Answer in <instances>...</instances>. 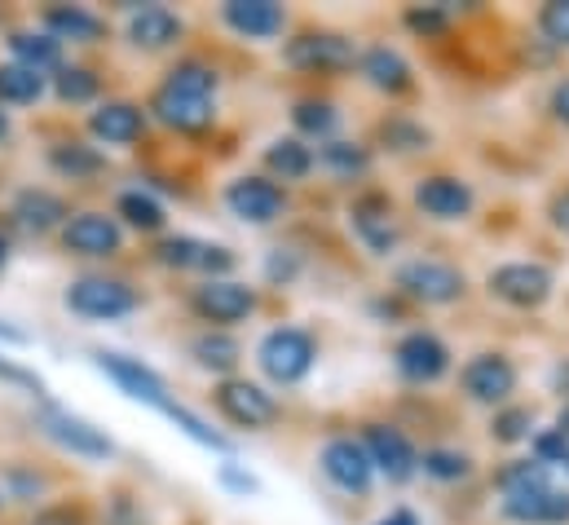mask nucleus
Returning a JSON list of instances; mask_svg holds the SVG:
<instances>
[{
    "label": "nucleus",
    "mask_w": 569,
    "mask_h": 525,
    "mask_svg": "<svg viewBox=\"0 0 569 525\" xmlns=\"http://www.w3.org/2000/svg\"><path fill=\"white\" fill-rule=\"evenodd\" d=\"M322 164H327L331 172H340V177H353V172H367L371 155H367V146H358V141H327V146H322Z\"/></svg>",
    "instance_id": "33"
},
{
    "label": "nucleus",
    "mask_w": 569,
    "mask_h": 525,
    "mask_svg": "<svg viewBox=\"0 0 569 525\" xmlns=\"http://www.w3.org/2000/svg\"><path fill=\"white\" fill-rule=\"evenodd\" d=\"M291 120H296V129L309 132V137H327V132L336 129V107L331 102H300L291 111Z\"/></svg>",
    "instance_id": "36"
},
{
    "label": "nucleus",
    "mask_w": 569,
    "mask_h": 525,
    "mask_svg": "<svg viewBox=\"0 0 569 525\" xmlns=\"http://www.w3.org/2000/svg\"><path fill=\"white\" fill-rule=\"evenodd\" d=\"M4 137H9V116L0 111V141H4Z\"/></svg>",
    "instance_id": "49"
},
{
    "label": "nucleus",
    "mask_w": 569,
    "mask_h": 525,
    "mask_svg": "<svg viewBox=\"0 0 569 525\" xmlns=\"http://www.w3.org/2000/svg\"><path fill=\"white\" fill-rule=\"evenodd\" d=\"M40 428H44L49 442H58L62 450H71L80 459H111V450H116L111 437L98 424H89V419H80L71 410H58V406L40 410Z\"/></svg>",
    "instance_id": "6"
},
{
    "label": "nucleus",
    "mask_w": 569,
    "mask_h": 525,
    "mask_svg": "<svg viewBox=\"0 0 569 525\" xmlns=\"http://www.w3.org/2000/svg\"><path fill=\"white\" fill-rule=\"evenodd\" d=\"M62 248L76 257H116L124 248V230L107 212H80L62 226Z\"/></svg>",
    "instance_id": "11"
},
{
    "label": "nucleus",
    "mask_w": 569,
    "mask_h": 525,
    "mask_svg": "<svg viewBox=\"0 0 569 525\" xmlns=\"http://www.w3.org/2000/svg\"><path fill=\"white\" fill-rule=\"evenodd\" d=\"M53 168L58 172H67V177H93L98 168H102V155L93 150V146H80V141H62V146H53Z\"/></svg>",
    "instance_id": "31"
},
{
    "label": "nucleus",
    "mask_w": 569,
    "mask_h": 525,
    "mask_svg": "<svg viewBox=\"0 0 569 525\" xmlns=\"http://www.w3.org/2000/svg\"><path fill=\"white\" fill-rule=\"evenodd\" d=\"M226 204H230L234 217H243V221H252V226H270V221L283 217L287 199H283V190H279L274 181H266V177H239V181H230Z\"/></svg>",
    "instance_id": "15"
},
{
    "label": "nucleus",
    "mask_w": 569,
    "mask_h": 525,
    "mask_svg": "<svg viewBox=\"0 0 569 525\" xmlns=\"http://www.w3.org/2000/svg\"><path fill=\"white\" fill-rule=\"evenodd\" d=\"M150 111L159 125L177 132H199L217 116V71L203 62H181L150 98Z\"/></svg>",
    "instance_id": "1"
},
{
    "label": "nucleus",
    "mask_w": 569,
    "mask_h": 525,
    "mask_svg": "<svg viewBox=\"0 0 569 525\" xmlns=\"http://www.w3.org/2000/svg\"><path fill=\"white\" fill-rule=\"evenodd\" d=\"M154 257L163 265H172V269H199V274H208V278H221V274L234 265L230 248H217V244H203V239H190V235L163 239V244L154 248Z\"/></svg>",
    "instance_id": "18"
},
{
    "label": "nucleus",
    "mask_w": 569,
    "mask_h": 525,
    "mask_svg": "<svg viewBox=\"0 0 569 525\" xmlns=\"http://www.w3.org/2000/svg\"><path fill=\"white\" fill-rule=\"evenodd\" d=\"M490 291L517 309H539L552 296V269L535 261H512L490 269Z\"/></svg>",
    "instance_id": "8"
},
{
    "label": "nucleus",
    "mask_w": 569,
    "mask_h": 525,
    "mask_svg": "<svg viewBox=\"0 0 569 525\" xmlns=\"http://www.w3.org/2000/svg\"><path fill=\"white\" fill-rule=\"evenodd\" d=\"M89 129H93L98 141H107V146H133L146 129V116L133 102H107V107H98L89 116Z\"/></svg>",
    "instance_id": "22"
},
{
    "label": "nucleus",
    "mask_w": 569,
    "mask_h": 525,
    "mask_svg": "<svg viewBox=\"0 0 569 525\" xmlns=\"http://www.w3.org/2000/svg\"><path fill=\"white\" fill-rule=\"evenodd\" d=\"M503 491V517L521 525H566L569 522V495L548 477V464L539 459H517L499 473Z\"/></svg>",
    "instance_id": "2"
},
{
    "label": "nucleus",
    "mask_w": 569,
    "mask_h": 525,
    "mask_svg": "<svg viewBox=\"0 0 569 525\" xmlns=\"http://www.w3.org/2000/svg\"><path fill=\"white\" fill-rule=\"evenodd\" d=\"M221 18L230 31L248 36V40H274L287 22L283 4H274V0H230L221 9Z\"/></svg>",
    "instance_id": "19"
},
{
    "label": "nucleus",
    "mask_w": 569,
    "mask_h": 525,
    "mask_svg": "<svg viewBox=\"0 0 569 525\" xmlns=\"http://www.w3.org/2000/svg\"><path fill=\"white\" fill-rule=\"evenodd\" d=\"M4 257H9V244H4V235H0V265H4Z\"/></svg>",
    "instance_id": "50"
},
{
    "label": "nucleus",
    "mask_w": 569,
    "mask_h": 525,
    "mask_svg": "<svg viewBox=\"0 0 569 525\" xmlns=\"http://www.w3.org/2000/svg\"><path fill=\"white\" fill-rule=\"evenodd\" d=\"M163 415H168V419H172L177 428H186V433H190V437H194L199 446H212V450H226V437H221V433H212V428H208V424H203V419H199L194 410H186V406H177V402H168V406H163Z\"/></svg>",
    "instance_id": "35"
},
{
    "label": "nucleus",
    "mask_w": 569,
    "mask_h": 525,
    "mask_svg": "<svg viewBox=\"0 0 569 525\" xmlns=\"http://www.w3.org/2000/svg\"><path fill=\"white\" fill-rule=\"evenodd\" d=\"M257 358H261V372H266L274 385H296V380H305V376L313 372L318 349H313V336H309V331H300V327H279V331H270V336L261 340Z\"/></svg>",
    "instance_id": "3"
},
{
    "label": "nucleus",
    "mask_w": 569,
    "mask_h": 525,
    "mask_svg": "<svg viewBox=\"0 0 569 525\" xmlns=\"http://www.w3.org/2000/svg\"><path fill=\"white\" fill-rule=\"evenodd\" d=\"M266 164H270V172H279L283 181H300V177L313 168V150H309L305 141H296V137H279V141L266 150Z\"/></svg>",
    "instance_id": "29"
},
{
    "label": "nucleus",
    "mask_w": 569,
    "mask_h": 525,
    "mask_svg": "<svg viewBox=\"0 0 569 525\" xmlns=\"http://www.w3.org/2000/svg\"><path fill=\"white\" fill-rule=\"evenodd\" d=\"M385 137L398 146V150H420L428 141L425 129H416V125H402V120H393V125H385Z\"/></svg>",
    "instance_id": "42"
},
{
    "label": "nucleus",
    "mask_w": 569,
    "mask_h": 525,
    "mask_svg": "<svg viewBox=\"0 0 569 525\" xmlns=\"http://www.w3.org/2000/svg\"><path fill=\"white\" fill-rule=\"evenodd\" d=\"M0 380H4V385H18V389H27V394H44V380H40L36 372H27V367H18V363H4V358H0Z\"/></svg>",
    "instance_id": "40"
},
{
    "label": "nucleus",
    "mask_w": 569,
    "mask_h": 525,
    "mask_svg": "<svg viewBox=\"0 0 569 525\" xmlns=\"http://www.w3.org/2000/svg\"><path fill=\"white\" fill-rule=\"evenodd\" d=\"M535 450H539V464H569V442L552 428V433H543L539 442H535Z\"/></svg>",
    "instance_id": "41"
},
{
    "label": "nucleus",
    "mask_w": 569,
    "mask_h": 525,
    "mask_svg": "<svg viewBox=\"0 0 569 525\" xmlns=\"http://www.w3.org/2000/svg\"><path fill=\"white\" fill-rule=\"evenodd\" d=\"M194 309L208 323H239V318H248L257 309V291L248 283H234V278H208L194 291Z\"/></svg>",
    "instance_id": "16"
},
{
    "label": "nucleus",
    "mask_w": 569,
    "mask_h": 525,
    "mask_svg": "<svg viewBox=\"0 0 569 525\" xmlns=\"http://www.w3.org/2000/svg\"><path fill=\"white\" fill-rule=\"evenodd\" d=\"M517 389V367L503 354H477L463 367V394L472 402H508Z\"/></svg>",
    "instance_id": "17"
},
{
    "label": "nucleus",
    "mask_w": 569,
    "mask_h": 525,
    "mask_svg": "<svg viewBox=\"0 0 569 525\" xmlns=\"http://www.w3.org/2000/svg\"><path fill=\"white\" fill-rule=\"evenodd\" d=\"M376 525H420V517H416L411 508H398V513H389L385 522H376Z\"/></svg>",
    "instance_id": "46"
},
{
    "label": "nucleus",
    "mask_w": 569,
    "mask_h": 525,
    "mask_svg": "<svg viewBox=\"0 0 569 525\" xmlns=\"http://www.w3.org/2000/svg\"><path fill=\"white\" fill-rule=\"evenodd\" d=\"M358 67H362V76H367L376 89H385V93H407V89H411V62H407L398 49H389V44L367 49V53L358 58Z\"/></svg>",
    "instance_id": "23"
},
{
    "label": "nucleus",
    "mask_w": 569,
    "mask_h": 525,
    "mask_svg": "<svg viewBox=\"0 0 569 525\" xmlns=\"http://www.w3.org/2000/svg\"><path fill=\"white\" fill-rule=\"evenodd\" d=\"M557 433L569 442V406H561V415H557Z\"/></svg>",
    "instance_id": "48"
},
{
    "label": "nucleus",
    "mask_w": 569,
    "mask_h": 525,
    "mask_svg": "<svg viewBox=\"0 0 569 525\" xmlns=\"http://www.w3.org/2000/svg\"><path fill=\"white\" fill-rule=\"evenodd\" d=\"M322 473L340 491H349V495H367L371 491V477H376L362 442H353V437H336V442L322 446Z\"/></svg>",
    "instance_id": "14"
},
{
    "label": "nucleus",
    "mask_w": 569,
    "mask_h": 525,
    "mask_svg": "<svg viewBox=\"0 0 569 525\" xmlns=\"http://www.w3.org/2000/svg\"><path fill=\"white\" fill-rule=\"evenodd\" d=\"M283 58L296 71H318V76H336V71H349L358 62L353 40H345L336 31H305L296 40H287Z\"/></svg>",
    "instance_id": "5"
},
{
    "label": "nucleus",
    "mask_w": 569,
    "mask_h": 525,
    "mask_svg": "<svg viewBox=\"0 0 569 525\" xmlns=\"http://www.w3.org/2000/svg\"><path fill=\"white\" fill-rule=\"evenodd\" d=\"M194 358H199V367H208V372H234V367H239V345H234L230 336H221V331H203V336L194 340Z\"/></svg>",
    "instance_id": "30"
},
{
    "label": "nucleus",
    "mask_w": 569,
    "mask_h": 525,
    "mask_svg": "<svg viewBox=\"0 0 569 525\" xmlns=\"http://www.w3.org/2000/svg\"><path fill=\"white\" fill-rule=\"evenodd\" d=\"M177 36H181V18L172 9H163V4H146L129 22V40L138 49H168Z\"/></svg>",
    "instance_id": "26"
},
{
    "label": "nucleus",
    "mask_w": 569,
    "mask_h": 525,
    "mask_svg": "<svg viewBox=\"0 0 569 525\" xmlns=\"http://www.w3.org/2000/svg\"><path fill=\"white\" fill-rule=\"evenodd\" d=\"M416 204L437 221H459L472 212V190L459 177H425L416 186Z\"/></svg>",
    "instance_id": "20"
},
{
    "label": "nucleus",
    "mask_w": 569,
    "mask_h": 525,
    "mask_svg": "<svg viewBox=\"0 0 569 525\" xmlns=\"http://www.w3.org/2000/svg\"><path fill=\"white\" fill-rule=\"evenodd\" d=\"M362 450H367L371 468L385 473L389 482H411V477L420 473V455H416V446H411L398 428H389V424H367V433H362Z\"/></svg>",
    "instance_id": "7"
},
{
    "label": "nucleus",
    "mask_w": 569,
    "mask_h": 525,
    "mask_svg": "<svg viewBox=\"0 0 569 525\" xmlns=\"http://www.w3.org/2000/svg\"><path fill=\"white\" fill-rule=\"evenodd\" d=\"M9 53L18 67L44 76V71H62V44L49 31H13L9 36Z\"/></svg>",
    "instance_id": "24"
},
{
    "label": "nucleus",
    "mask_w": 569,
    "mask_h": 525,
    "mask_svg": "<svg viewBox=\"0 0 569 525\" xmlns=\"http://www.w3.org/2000/svg\"><path fill=\"white\" fill-rule=\"evenodd\" d=\"M552 111L569 125V80L566 85H557V93H552Z\"/></svg>",
    "instance_id": "45"
},
{
    "label": "nucleus",
    "mask_w": 569,
    "mask_h": 525,
    "mask_svg": "<svg viewBox=\"0 0 569 525\" xmlns=\"http://www.w3.org/2000/svg\"><path fill=\"white\" fill-rule=\"evenodd\" d=\"M53 89H58L62 102H89V98L98 93V76L84 71V67H62V71L53 76Z\"/></svg>",
    "instance_id": "34"
},
{
    "label": "nucleus",
    "mask_w": 569,
    "mask_h": 525,
    "mask_svg": "<svg viewBox=\"0 0 569 525\" xmlns=\"http://www.w3.org/2000/svg\"><path fill=\"white\" fill-rule=\"evenodd\" d=\"M530 424H535V415L530 410H503L499 419H495V437L499 442H521V437H530Z\"/></svg>",
    "instance_id": "39"
},
{
    "label": "nucleus",
    "mask_w": 569,
    "mask_h": 525,
    "mask_svg": "<svg viewBox=\"0 0 569 525\" xmlns=\"http://www.w3.org/2000/svg\"><path fill=\"white\" fill-rule=\"evenodd\" d=\"M539 27H543V36H548L552 44H569V0H552V4H543Z\"/></svg>",
    "instance_id": "38"
},
{
    "label": "nucleus",
    "mask_w": 569,
    "mask_h": 525,
    "mask_svg": "<svg viewBox=\"0 0 569 525\" xmlns=\"http://www.w3.org/2000/svg\"><path fill=\"white\" fill-rule=\"evenodd\" d=\"M420 468H425L428 477H437V482H459V477H468V455H459V450H428L425 459H420Z\"/></svg>",
    "instance_id": "37"
},
{
    "label": "nucleus",
    "mask_w": 569,
    "mask_h": 525,
    "mask_svg": "<svg viewBox=\"0 0 569 525\" xmlns=\"http://www.w3.org/2000/svg\"><path fill=\"white\" fill-rule=\"evenodd\" d=\"M552 226L569 235V190H561V195L552 199Z\"/></svg>",
    "instance_id": "44"
},
{
    "label": "nucleus",
    "mask_w": 569,
    "mask_h": 525,
    "mask_svg": "<svg viewBox=\"0 0 569 525\" xmlns=\"http://www.w3.org/2000/svg\"><path fill=\"white\" fill-rule=\"evenodd\" d=\"M40 93H44V76H36L18 62L0 67V102L4 107H31V102H40Z\"/></svg>",
    "instance_id": "28"
},
{
    "label": "nucleus",
    "mask_w": 569,
    "mask_h": 525,
    "mask_svg": "<svg viewBox=\"0 0 569 525\" xmlns=\"http://www.w3.org/2000/svg\"><path fill=\"white\" fill-rule=\"evenodd\" d=\"M44 31L62 44V40H76V44H93V40H102V31H107V22L98 18V13H89V9H67V4H58V9H49L44 13Z\"/></svg>",
    "instance_id": "27"
},
{
    "label": "nucleus",
    "mask_w": 569,
    "mask_h": 525,
    "mask_svg": "<svg viewBox=\"0 0 569 525\" xmlns=\"http://www.w3.org/2000/svg\"><path fill=\"white\" fill-rule=\"evenodd\" d=\"M353 230H358V239H362L371 252H380V257H385V252L398 244L393 204H389V199H380V195L358 199V204H353Z\"/></svg>",
    "instance_id": "21"
},
{
    "label": "nucleus",
    "mask_w": 569,
    "mask_h": 525,
    "mask_svg": "<svg viewBox=\"0 0 569 525\" xmlns=\"http://www.w3.org/2000/svg\"><path fill=\"white\" fill-rule=\"evenodd\" d=\"M93 363H98V372H107L124 394L133 397V402H146V406H168V385H163V376L159 372H150L142 358H124V354H93Z\"/></svg>",
    "instance_id": "12"
},
{
    "label": "nucleus",
    "mask_w": 569,
    "mask_h": 525,
    "mask_svg": "<svg viewBox=\"0 0 569 525\" xmlns=\"http://www.w3.org/2000/svg\"><path fill=\"white\" fill-rule=\"evenodd\" d=\"M13 221L22 230H31V235H44V230H53V226L67 221V204L53 190H22L13 199Z\"/></svg>",
    "instance_id": "25"
},
{
    "label": "nucleus",
    "mask_w": 569,
    "mask_h": 525,
    "mask_svg": "<svg viewBox=\"0 0 569 525\" xmlns=\"http://www.w3.org/2000/svg\"><path fill=\"white\" fill-rule=\"evenodd\" d=\"M217 410L239 428H266L279 419V402L252 380H221L217 385Z\"/></svg>",
    "instance_id": "10"
},
{
    "label": "nucleus",
    "mask_w": 569,
    "mask_h": 525,
    "mask_svg": "<svg viewBox=\"0 0 569 525\" xmlns=\"http://www.w3.org/2000/svg\"><path fill=\"white\" fill-rule=\"evenodd\" d=\"M116 212H120L133 230H159V226H163V208H159L146 190H124L120 204H116Z\"/></svg>",
    "instance_id": "32"
},
{
    "label": "nucleus",
    "mask_w": 569,
    "mask_h": 525,
    "mask_svg": "<svg viewBox=\"0 0 569 525\" xmlns=\"http://www.w3.org/2000/svg\"><path fill=\"white\" fill-rule=\"evenodd\" d=\"M393 358H398V372H402L407 380H416V385H432V380H441V376L450 372V349H446L432 331H411V336H402L398 349H393Z\"/></svg>",
    "instance_id": "13"
},
{
    "label": "nucleus",
    "mask_w": 569,
    "mask_h": 525,
    "mask_svg": "<svg viewBox=\"0 0 569 525\" xmlns=\"http://www.w3.org/2000/svg\"><path fill=\"white\" fill-rule=\"evenodd\" d=\"M0 340H4V345H27V331H18V327H9V323L0 318Z\"/></svg>",
    "instance_id": "47"
},
{
    "label": "nucleus",
    "mask_w": 569,
    "mask_h": 525,
    "mask_svg": "<svg viewBox=\"0 0 569 525\" xmlns=\"http://www.w3.org/2000/svg\"><path fill=\"white\" fill-rule=\"evenodd\" d=\"M398 287L411 296V300H425V305H450L463 296V274L446 261H407L398 269Z\"/></svg>",
    "instance_id": "9"
},
{
    "label": "nucleus",
    "mask_w": 569,
    "mask_h": 525,
    "mask_svg": "<svg viewBox=\"0 0 569 525\" xmlns=\"http://www.w3.org/2000/svg\"><path fill=\"white\" fill-rule=\"evenodd\" d=\"M67 309L80 318H93V323H116L138 309V291L120 278H80L67 291Z\"/></svg>",
    "instance_id": "4"
},
{
    "label": "nucleus",
    "mask_w": 569,
    "mask_h": 525,
    "mask_svg": "<svg viewBox=\"0 0 569 525\" xmlns=\"http://www.w3.org/2000/svg\"><path fill=\"white\" fill-rule=\"evenodd\" d=\"M407 27H411V31H425V36H437V31L446 27V13H441V9H411V13H407Z\"/></svg>",
    "instance_id": "43"
}]
</instances>
